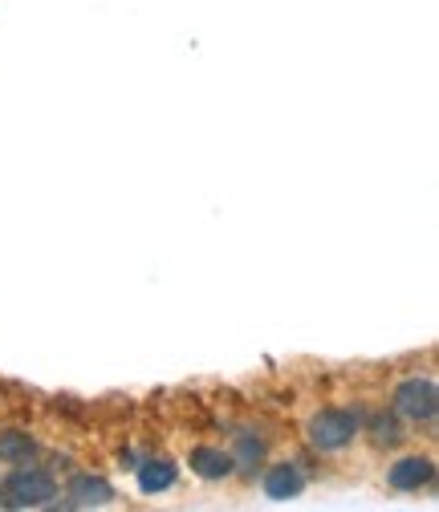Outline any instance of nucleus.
<instances>
[{"instance_id":"f257e3e1","label":"nucleus","mask_w":439,"mask_h":512,"mask_svg":"<svg viewBox=\"0 0 439 512\" xmlns=\"http://www.w3.org/2000/svg\"><path fill=\"white\" fill-rule=\"evenodd\" d=\"M362 439V411L358 407H318L305 423V443L318 456H346L350 447Z\"/></svg>"},{"instance_id":"f03ea898","label":"nucleus","mask_w":439,"mask_h":512,"mask_svg":"<svg viewBox=\"0 0 439 512\" xmlns=\"http://www.w3.org/2000/svg\"><path fill=\"white\" fill-rule=\"evenodd\" d=\"M57 492V476L37 464H21L0 476V508H49Z\"/></svg>"},{"instance_id":"7ed1b4c3","label":"nucleus","mask_w":439,"mask_h":512,"mask_svg":"<svg viewBox=\"0 0 439 512\" xmlns=\"http://www.w3.org/2000/svg\"><path fill=\"white\" fill-rule=\"evenodd\" d=\"M391 411L411 423V427H431L435 423V411H439V391H435V374L423 370V374H407L395 382L391 391Z\"/></svg>"},{"instance_id":"20e7f679","label":"nucleus","mask_w":439,"mask_h":512,"mask_svg":"<svg viewBox=\"0 0 439 512\" xmlns=\"http://www.w3.org/2000/svg\"><path fill=\"white\" fill-rule=\"evenodd\" d=\"M435 484V460L431 452H407L387 468V488L403 496H419Z\"/></svg>"},{"instance_id":"39448f33","label":"nucleus","mask_w":439,"mask_h":512,"mask_svg":"<svg viewBox=\"0 0 439 512\" xmlns=\"http://www.w3.org/2000/svg\"><path fill=\"white\" fill-rule=\"evenodd\" d=\"M232 464H236V476L244 480H257V472L269 464V435H261L257 427H236L232 431Z\"/></svg>"},{"instance_id":"423d86ee","label":"nucleus","mask_w":439,"mask_h":512,"mask_svg":"<svg viewBox=\"0 0 439 512\" xmlns=\"http://www.w3.org/2000/svg\"><path fill=\"white\" fill-rule=\"evenodd\" d=\"M187 468H192V476L204 480V484H224V480L236 476L232 452L224 443H196V447H187Z\"/></svg>"},{"instance_id":"0eeeda50","label":"nucleus","mask_w":439,"mask_h":512,"mask_svg":"<svg viewBox=\"0 0 439 512\" xmlns=\"http://www.w3.org/2000/svg\"><path fill=\"white\" fill-rule=\"evenodd\" d=\"M305 484H309V476H305V468L297 460H273V464L261 468V492L269 500H277V504L297 500L305 492Z\"/></svg>"},{"instance_id":"6e6552de","label":"nucleus","mask_w":439,"mask_h":512,"mask_svg":"<svg viewBox=\"0 0 439 512\" xmlns=\"http://www.w3.org/2000/svg\"><path fill=\"white\" fill-rule=\"evenodd\" d=\"M362 435H366V443L374 447V452H395V447L407 443V423H403L391 407L366 411V415H362Z\"/></svg>"},{"instance_id":"1a4fd4ad","label":"nucleus","mask_w":439,"mask_h":512,"mask_svg":"<svg viewBox=\"0 0 439 512\" xmlns=\"http://www.w3.org/2000/svg\"><path fill=\"white\" fill-rule=\"evenodd\" d=\"M66 504L70 508H106V504H114V484L98 472H74L66 484Z\"/></svg>"},{"instance_id":"9d476101","label":"nucleus","mask_w":439,"mask_h":512,"mask_svg":"<svg viewBox=\"0 0 439 512\" xmlns=\"http://www.w3.org/2000/svg\"><path fill=\"white\" fill-rule=\"evenodd\" d=\"M37 456H41V443H37L33 431H25V427L0 431V464L21 468V464H37Z\"/></svg>"},{"instance_id":"9b49d317","label":"nucleus","mask_w":439,"mask_h":512,"mask_svg":"<svg viewBox=\"0 0 439 512\" xmlns=\"http://www.w3.org/2000/svg\"><path fill=\"white\" fill-rule=\"evenodd\" d=\"M135 472H139V488H143L147 496L171 492V488H175V480H179V468H175V460H171V456H147Z\"/></svg>"}]
</instances>
